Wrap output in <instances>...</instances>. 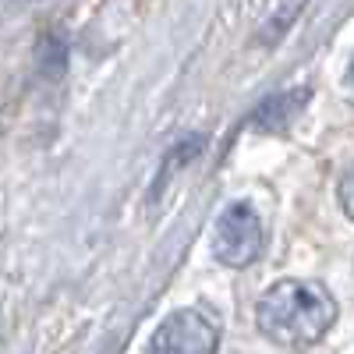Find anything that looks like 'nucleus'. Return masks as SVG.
Here are the masks:
<instances>
[{
	"label": "nucleus",
	"mask_w": 354,
	"mask_h": 354,
	"mask_svg": "<svg viewBox=\"0 0 354 354\" xmlns=\"http://www.w3.org/2000/svg\"><path fill=\"white\" fill-rule=\"evenodd\" d=\"M262 241L266 234H262L259 213L248 202H230L213 230V255L230 270H245L262 255Z\"/></svg>",
	"instance_id": "nucleus-2"
},
{
	"label": "nucleus",
	"mask_w": 354,
	"mask_h": 354,
	"mask_svg": "<svg viewBox=\"0 0 354 354\" xmlns=\"http://www.w3.org/2000/svg\"><path fill=\"white\" fill-rule=\"evenodd\" d=\"M308 96H312L308 88H290V93H283V96L266 100V103L252 113V124H255L259 131H280V128H287L294 117L308 106Z\"/></svg>",
	"instance_id": "nucleus-4"
},
{
	"label": "nucleus",
	"mask_w": 354,
	"mask_h": 354,
	"mask_svg": "<svg viewBox=\"0 0 354 354\" xmlns=\"http://www.w3.org/2000/svg\"><path fill=\"white\" fill-rule=\"evenodd\" d=\"M351 82H354V57H351Z\"/></svg>",
	"instance_id": "nucleus-6"
},
{
	"label": "nucleus",
	"mask_w": 354,
	"mask_h": 354,
	"mask_svg": "<svg viewBox=\"0 0 354 354\" xmlns=\"http://www.w3.org/2000/svg\"><path fill=\"white\" fill-rule=\"evenodd\" d=\"M337 202H340V209L354 220V163L344 170L340 177V185H337Z\"/></svg>",
	"instance_id": "nucleus-5"
},
{
	"label": "nucleus",
	"mask_w": 354,
	"mask_h": 354,
	"mask_svg": "<svg viewBox=\"0 0 354 354\" xmlns=\"http://www.w3.org/2000/svg\"><path fill=\"white\" fill-rule=\"evenodd\" d=\"M220 326L202 308L170 312L149 337V354H216Z\"/></svg>",
	"instance_id": "nucleus-3"
},
{
	"label": "nucleus",
	"mask_w": 354,
	"mask_h": 354,
	"mask_svg": "<svg viewBox=\"0 0 354 354\" xmlns=\"http://www.w3.org/2000/svg\"><path fill=\"white\" fill-rule=\"evenodd\" d=\"M255 322L280 347H312L337 322V301L319 280H280L259 298Z\"/></svg>",
	"instance_id": "nucleus-1"
}]
</instances>
